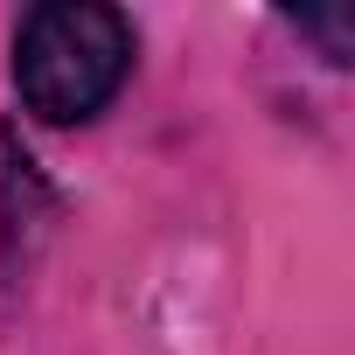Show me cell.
<instances>
[{"label": "cell", "mask_w": 355, "mask_h": 355, "mask_svg": "<svg viewBox=\"0 0 355 355\" xmlns=\"http://www.w3.org/2000/svg\"><path fill=\"white\" fill-rule=\"evenodd\" d=\"M139 28L112 0H42L15 28V91L42 125H91L132 77Z\"/></svg>", "instance_id": "6da1fadb"}]
</instances>
